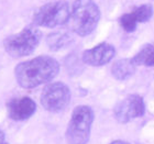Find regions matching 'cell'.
Instances as JSON below:
<instances>
[{
  "mask_svg": "<svg viewBox=\"0 0 154 144\" xmlns=\"http://www.w3.org/2000/svg\"><path fill=\"white\" fill-rule=\"evenodd\" d=\"M58 72L60 64L56 60L50 56H38L17 65L14 76L20 87L31 89L51 81Z\"/></svg>",
  "mask_w": 154,
  "mask_h": 144,
  "instance_id": "obj_1",
  "label": "cell"
},
{
  "mask_svg": "<svg viewBox=\"0 0 154 144\" xmlns=\"http://www.w3.org/2000/svg\"><path fill=\"white\" fill-rule=\"evenodd\" d=\"M100 19V11L94 0H76L71 11L69 23L73 31L86 36L96 29Z\"/></svg>",
  "mask_w": 154,
  "mask_h": 144,
  "instance_id": "obj_2",
  "label": "cell"
},
{
  "mask_svg": "<svg viewBox=\"0 0 154 144\" xmlns=\"http://www.w3.org/2000/svg\"><path fill=\"white\" fill-rule=\"evenodd\" d=\"M94 120L93 110L88 106H78L73 110L71 121L66 130L68 144H87L90 135V127Z\"/></svg>",
  "mask_w": 154,
  "mask_h": 144,
  "instance_id": "obj_3",
  "label": "cell"
},
{
  "mask_svg": "<svg viewBox=\"0 0 154 144\" xmlns=\"http://www.w3.org/2000/svg\"><path fill=\"white\" fill-rule=\"evenodd\" d=\"M41 40V32L35 29L22 30L21 32L8 36L3 41L5 50L12 57H24L32 54Z\"/></svg>",
  "mask_w": 154,
  "mask_h": 144,
  "instance_id": "obj_4",
  "label": "cell"
},
{
  "mask_svg": "<svg viewBox=\"0 0 154 144\" xmlns=\"http://www.w3.org/2000/svg\"><path fill=\"white\" fill-rule=\"evenodd\" d=\"M71 10L67 2L54 1L40 7L34 13L33 21L36 26L44 28H55L69 21Z\"/></svg>",
  "mask_w": 154,
  "mask_h": 144,
  "instance_id": "obj_5",
  "label": "cell"
},
{
  "mask_svg": "<svg viewBox=\"0 0 154 144\" xmlns=\"http://www.w3.org/2000/svg\"><path fill=\"white\" fill-rule=\"evenodd\" d=\"M41 103L48 111L58 112L67 107L71 90L64 83H53L45 87L41 95Z\"/></svg>",
  "mask_w": 154,
  "mask_h": 144,
  "instance_id": "obj_6",
  "label": "cell"
},
{
  "mask_svg": "<svg viewBox=\"0 0 154 144\" xmlns=\"http://www.w3.org/2000/svg\"><path fill=\"white\" fill-rule=\"evenodd\" d=\"M145 105L141 96L130 95L119 103L115 108V117L119 122L125 123L131 119L140 118L144 115Z\"/></svg>",
  "mask_w": 154,
  "mask_h": 144,
  "instance_id": "obj_7",
  "label": "cell"
},
{
  "mask_svg": "<svg viewBox=\"0 0 154 144\" xmlns=\"http://www.w3.org/2000/svg\"><path fill=\"white\" fill-rule=\"evenodd\" d=\"M8 115L13 121H26L31 118L36 110V103L29 97L13 98L7 103Z\"/></svg>",
  "mask_w": 154,
  "mask_h": 144,
  "instance_id": "obj_8",
  "label": "cell"
},
{
  "mask_svg": "<svg viewBox=\"0 0 154 144\" xmlns=\"http://www.w3.org/2000/svg\"><path fill=\"white\" fill-rule=\"evenodd\" d=\"M115 47L108 43H101L84 52L83 62L91 66H101L109 63L115 56Z\"/></svg>",
  "mask_w": 154,
  "mask_h": 144,
  "instance_id": "obj_9",
  "label": "cell"
},
{
  "mask_svg": "<svg viewBox=\"0 0 154 144\" xmlns=\"http://www.w3.org/2000/svg\"><path fill=\"white\" fill-rule=\"evenodd\" d=\"M153 14L152 7L149 5H142L130 13H125L120 18V24L127 32H132L137 28L139 22H146Z\"/></svg>",
  "mask_w": 154,
  "mask_h": 144,
  "instance_id": "obj_10",
  "label": "cell"
},
{
  "mask_svg": "<svg viewBox=\"0 0 154 144\" xmlns=\"http://www.w3.org/2000/svg\"><path fill=\"white\" fill-rule=\"evenodd\" d=\"M135 66L134 62L132 60H128V58H122L119 60L112 65L111 67V73L112 76L116 79L119 80H125L129 77H131L135 72Z\"/></svg>",
  "mask_w": 154,
  "mask_h": 144,
  "instance_id": "obj_11",
  "label": "cell"
},
{
  "mask_svg": "<svg viewBox=\"0 0 154 144\" xmlns=\"http://www.w3.org/2000/svg\"><path fill=\"white\" fill-rule=\"evenodd\" d=\"M72 42V38L69 34L64 32H55L48 34L46 38V44L52 51H60L62 48L66 47Z\"/></svg>",
  "mask_w": 154,
  "mask_h": 144,
  "instance_id": "obj_12",
  "label": "cell"
},
{
  "mask_svg": "<svg viewBox=\"0 0 154 144\" xmlns=\"http://www.w3.org/2000/svg\"><path fill=\"white\" fill-rule=\"evenodd\" d=\"M153 51H154V47L152 46V45H150V44L145 45L144 47L142 48L141 51L139 52L138 54L132 58V61L134 62L135 65H145L149 56L152 54V52Z\"/></svg>",
  "mask_w": 154,
  "mask_h": 144,
  "instance_id": "obj_13",
  "label": "cell"
},
{
  "mask_svg": "<svg viewBox=\"0 0 154 144\" xmlns=\"http://www.w3.org/2000/svg\"><path fill=\"white\" fill-rule=\"evenodd\" d=\"M145 65H146V66H153L154 65V51L152 52V54L149 56L148 61H146Z\"/></svg>",
  "mask_w": 154,
  "mask_h": 144,
  "instance_id": "obj_14",
  "label": "cell"
},
{
  "mask_svg": "<svg viewBox=\"0 0 154 144\" xmlns=\"http://www.w3.org/2000/svg\"><path fill=\"white\" fill-rule=\"evenodd\" d=\"M0 144H9L6 141V136H5V133H3L1 130H0Z\"/></svg>",
  "mask_w": 154,
  "mask_h": 144,
  "instance_id": "obj_15",
  "label": "cell"
},
{
  "mask_svg": "<svg viewBox=\"0 0 154 144\" xmlns=\"http://www.w3.org/2000/svg\"><path fill=\"white\" fill-rule=\"evenodd\" d=\"M110 144H128V143H125V142H123V141H115Z\"/></svg>",
  "mask_w": 154,
  "mask_h": 144,
  "instance_id": "obj_16",
  "label": "cell"
}]
</instances>
